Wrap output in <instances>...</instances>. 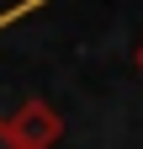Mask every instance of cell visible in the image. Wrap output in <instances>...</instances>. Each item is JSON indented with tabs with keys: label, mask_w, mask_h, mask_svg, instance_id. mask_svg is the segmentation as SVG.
<instances>
[{
	"label": "cell",
	"mask_w": 143,
	"mask_h": 149,
	"mask_svg": "<svg viewBox=\"0 0 143 149\" xmlns=\"http://www.w3.org/2000/svg\"><path fill=\"white\" fill-rule=\"evenodd\" d=\"M6 133H11L16 149H53L64 139V117H58V107H48L43 96H27L6 117Z\"/></svg>",
	"instance_id": "1"
},
{
	"label": "cell",
	"mask_w": 143,
	"mask_h": 149,
	"mask_svg": "<svg viewBox=\"0 0 143 149\" xmlns=\"http://www.w3.org/2000/svg\"><path fill=\"white\" fill-rule=\"evenodd\" d=\"M37 6H48V0H16V6H6V11H0V32H6V27H16L21 16H32Z\"/></svg>",
	"instance_id": "2"
},
{
	"label": "cell",
	"mask_w": 143,
	"mask_h": 149,
	"mask_svg": "<svg viewBox=\"0 0 143 149\" xmlns=\"http://www.w3.org/2000/svg\"><path fill=\"white\" fill-rule=\"evenodd\" d=\"M0 149H16V144H11V133H6V117H0Z\"/></svg>",
	"instance_id": "3"
},
{
	"label": "cell",
	"mask_w": 143,
	"mask_h": 149,
	"mask_svg": "<svg viewBox=\"0 0 143 149\" xmlns=\"http://www.w3.org/2000/svg\"><path fill=\"white\" fill-rule=\"evenodd\" d=\"M133 59H138V74H143V43H138V53H133Z\"/></svg>",
	"instance_id": "4"
}]
</instances>
